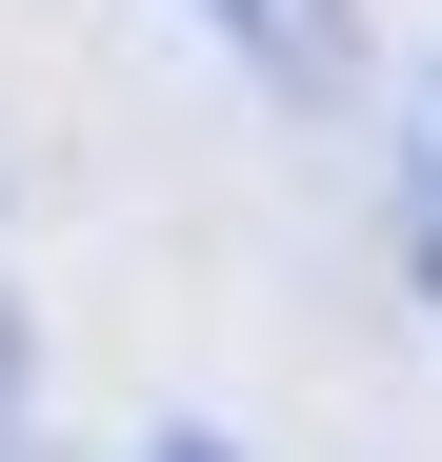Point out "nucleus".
Instances as JSON below:
<instances>
[{
	"instance_id": "obj_1",
	"label": "nucleus",
	"mask_w": 442,
	"mask_h": 462,
	"mask_svg": "<svg viewBox=\"0 0 442 462\" xmlns=\"http://www.w3.org/2000/svg\"><path fill=\"white\" fill-rule=\"evenodd\" d=\"M262 101H362V0H181Z\"/></svg>"
},
{
	"instance_id": "obj_4",
	"label": "nucleus",
	"mask_w": 442,
	"mask_h": 462,
	"mask_svg": "<svg viewBox=\"0 0 442 462\" xmlns=\"http://www.w3.org/2000/svg\"><path fill=\"white\" fill-rule=\"evenodd\" d=\"M121 462H262V442H221V422H141Z\"/></svg>"
},
{
	"instance_id": "obj_2",
	"label": "nucleus",
	"mask_w": 442,
	"mask_h": 462,
	"mask_svg": "<svg viewBox=\"0 0 442 462\" xmlns=\"http://www.w3.org/2000/svg\"><path fill=\"white\" fill-rule=\"evenodd\" d=\"M402 262L442 282V60L402 81Z\"/></svg>"
},
{
	"instance_id": "obj_3",
	"label": "nucleus",
	"mask_w": 442,
	"mask_h": 462,
	"mask_svg": "<svg viewBox=\"0 0 442 462\" xmlns=\"http://www.w3.org/2000/svg\"><path fill=\"white\" fill-rule=\"evenodd\" d=\"M21 422H41V322H21V282H0V462H21Z\"/></svg>"
}]
</instances>
